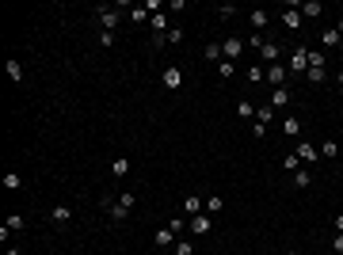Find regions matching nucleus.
Wrapping results in <instances>:
<instances>
[{
  "label": "nucleus",
  "mask_w": 343,
  "mask_h": 255,
  "mask_svg": "<svg viewBox=\"0 0 343 255\" xmlns=\"http://www.w3.org/2000/svg\"><path fill=\"white\" fill-rule=\"evenodd\" d=\"M221 54H225V61H237L244 54V42L240 38H229V42H221Z\"/></svg>",
  "instance_id": "20e7f679"
},
{
  "label": "nucleus",
  "mask_w": 343,
  "mask_h": 255,
  "mask_svg": "<svg viewBox=\"0 0 343 255\" xmlns=\"http://www.w3.org/2000/svg\"><path fill=\"white\" fill-rule=\"evenodd\" d=\"M4 225H8V228H23V217H19V213H12V217H8Z\"/></svg>",
  "instance_id": "473e14b6"
},
{
  "label": "nucleus",
  "mask_w": 343,
  "mask_h": 255,
  "mask_svg": "<svg viewBox=\"0 0 343 255\" xmlns=\"http://www.w3.org/2000/svg\"><path fill=\"white\" fill-rule=\"evenodd\" d=\"M320 12H324V8H320V0H309V4H301V15H309V19H316Z\"/></svg>",
  "instance_id": "2eb2a0df"
},
{
  "label": "nucleus",
  "mask_w": 343,
  "mask_h": 255,
  "mask_svg": "<svg viewBox=\"0 0 343 255\" xmlns=\"http://www.w3.org/2000/svg\"><path fill=\"white\" fill-rule=\"evenodd\" d=\"M202 54H206V61H221V46H217V42H210L206 50H202Z\"/></svg>",
  "instance_id": "5701e85b"
},
{
  "label": "nucleus",
  "mask_w": 343,
  "mask_h": 255,
  "mask_svg": "<svg viewBox=\"0 0 343 255\" xmlns=\"http://www.w3.org/2000/svg\"><path fill=\"white\" fill-rule=\"evenodd\" d=\"M336 228H340V232H343V213H340V217H336Z\"/></svg>",
  "instance_id": "e433bc0d"
},
{
  "label": "nucleus",
  "mask_w": 343,
  "mask_h": 255,
  "mask_svg": "<svg viewBox=\"0 0 343 255\" xmlns=\"http://www.w3.org/2000/svg\"><path fill=\"white\" fill-rule=\"evenodd\" d=\"M217 72H221V76H233V72H237V65H233V61H221V69H217Z\"/></svg>",
  "instance_id": "72a5a7b5"
},
{
  "label": "nucleus",
  "mask_w": 343,
  "mask_h": 255,
  "mask_svg": "<svg viewBox=\"0 0 343 255\" xmlns=\"http://www.w3.org/2000/svg\"><path fill=\"white\" fill-rule=\"evenodd\" d=\"M183 213H187V217L202 213V198H199V194H187V198H183Z\"/></svg>",
  "instance_id": "9d476101"
},
{
  "label": "nucleus",
  "mask_w": 343,
  "mask_h": 255,
  "mask_svg": "<svg viewBox=\"0 0 343 255\" xmlns=\"http://www.w3.org/2000/svg\"><path fill=\"white\" fill-rule=\"evenodd\" d=\"M305 76H309V84H320V80H324L328 72H324V69H309V72H305Z\"/></svg>",
  "instance_id": "bb28decb"
},
{
  "label": "nucleus",
  "mask_w": 343,
  "mask_h": 255,
  "mask_svg": "<svg viewBox=\"0 0 343 255\" xmlns=\"http://www.w3.org/2000/svg\"><path fill=\"white\" fill-rule=\"evenodd\" d=\"M298 129H301L298 118H286V122H282V133H298Z\"/></svg>",
  "instance_id": "c756f323"
},
{
  "label": "nucleus",
  "mask_w": 343,
  "mask_h": 255,
  "mask_svg": "<svg viewBox=\"0 0 343 255\" xmlns=\"http://www.w3.org/2000/svg\"><path fill=\"white\" fill-rule=\"evenodd\" d=\"M8 76H12V80H23V69H19V61H8Z\"/></svg>",
  "instance_id": "c85d7f7f"
},
{
  "label": "nucleus",
  "mask_w": 343,
  "mask_h": 255,
  "mask_svg": "<svg viewBox=\"0 0 343 255\" xmlns=\"http://www.w3.org/2000/svg\"><path fill=\"white\" fill-rule=\"evenodd\" d=\"M286 255H298V252H286Z\"/></svg>",
  "instance_id": "a19ab883"
},
{
  "label": "nucleus",
  "mask_w": 343,
  "mask_h": 255,
  "mask_svg": "<svg viewBox=\"0 0 343 255\" xmlns=\"http://www.w3.org/2000/svg\"><path fill=\"white\" fill-rule=\"evenodd\" d=\"M111 171H114V179H122V175L130 171V160H126V156H118V160H111Z\"/></svg>",
  "instance_id": "ddd939ff"
},
{
  "label": "nucleus",
  "mask_w": 343,
  "mask_h": 255,
  "mask_svg": "<svg viewBox=\"0 0 343 255\" xmlns=\"http://www.w3.org/2000/svg\"><path fill=\"white\" fill-rule=\"evenodd\" d=\"M336 31H340V38H343V19H340V23H336Z\"/></svg>",
  "instance_id": "58836bf2"
},
{
  "label": "nucleus",
  "mask_w": 343,
  "mask_h": 255,
  "mask_svg": "<svg viewBox=\"0 0 343 255\" xmlns=\"http://www.w3.org/2000/svg\"><path fill=\"white\" fill-rule=\"evenodd\" d=\"M298 160H309V164H316V160H320V149H313L309 141H301V145H298Z\"/></svg>",
  "instance_id": "0eeeda50"
},
{
  "label": "nucleus",
  "mask_w": 343,
  "mask_h": 255,
  "mask_svg": "<svg viewBox=\"0 0 343 255\" xmlns=\"http://www.w3.org/2000/svg\"><path fill=\"white\" fill-rule=\"evenodd\" d=\"M320 156H328V160H336V156H340V149H336V141H324V145H320Z\"/></svg>",
  "instance_id": "b1692460"
},
{
  "label": "nucleus",
  "mask_w": 343,
  "mask_h": 255,
  "mask_svg": "<svg viewBox=\"0 0 343 255\" xmlns=\"http://www.w3.org/2000/svg\"><path fill=\"white\" fill-rule=\"evenodd\" d=\"M248 80H252V84H259V80H267V69H259V65H252V69H248Z\"/></svg>",
  "instance_id": "412c9836"
},
{
  "label": "nucleus",
  "mask_w": 343,
  "mask_h": 255,
  "mask_svg": "<svg viewBox=\"0 0 343 255\" xmlns=\"http://www.w3.org/2000/svg\"><path fill=\"white\" fill-rule=\"evenodd\" d=\"M8 255H19V252H15V248H8Z\"/></svg>",
  "instance_id": "ea45409f"
},
{
  "label": "nucleus",
  "mask_w": 343,
  "mask_h": 255,
  "mask_svg": "<svg viewBox=\"0 0 343 255\" xmlns=\"http://www.w3.org/2000/svg\"><path fill=\"white\" fill-rule=\"evenodd\" d=\"M103 206H107V213H111V221H126V206H122V202H114L111 194H107V198H103Z\"/></svg>",
  "instance_id": "7ed1b4c3"
},
{
  "label": "nucleus",
  "mask_w": 343,
  "mask_h": 255,
  "mask_svg": "<svg viewBox=\"0 0 343 255\" xmlns=\"http://www.w3.org/2000/svg\"><path fill=\"white\" fill-rule=\"evenodd\" d=\"M179 80H183V76H179V69H168V72H164V88H172V92L179 88Z\"/></svg>",
  "instance_id": "a211bd4d"
},
{
  "label": "nucleus",
  "mask_w": 343,
  "mask_h": 255,
  "mask_svg": "<svg viewBox=\"0 0 343 255\" xmlns=\"http://www.w3.org/2000/svg\"><path fill=\"white\" fill-rule=\"evenodd\" d=\"M324 61H328L324 50H309V69H324Z\"/></svg>",
  "instance_id": "f8f14e48"
},
{
  "label": "nucleus",
  "mask_w": 343,
  "mask_h": 255,
  "mask_svg": "<svg viewBox=\"0 0 343 255\" xmlns=\"http://www.w3.org/2000/svg\"><path fill=\"white\" fill-rule=\"evenodd\" d=\"M332 248H336V252L343 255V232H336V240H332Z\"/></svg>",
  "instance_id": "c9c22d12"
},
{
  "label": "nucleus",
  "mask_w": 343,
  "mask_h": 255,
  "mask_svg": "<svg viewBox=\"0 0 343 255\" xmlns=\"http://www.w3.org/2000/svg\"><path fill=\"white\" fill-rule=\"evenodd\" d=\"M309 183H313V175H309L305 168H301V171H294V187H298V191H305Z\"/></svg>",
  "instance_id": "dca6fc26"
},
{
  "label": "nucleus",
  "mask_w": 343,
  "mask_h": 255,
  "mask_svg": "<svg viewBox=\"0 0 343 255\" xmlns=\"http://www.w3.org/2000/svg\"><path fill=\"white\" fill-rule=\"evenodd\" d=\"M290 69H294V72H309V50H294V57H290Z\"/></svg>",
  "instance_id": "39448f33"
},
{
  "label": "nucleus",
  "mask_w": 343,
  "mask_h": 255,
  "mask_svg": "<svg viewBox=\"0 0 343 255\" xmlns=\"http://www.w3.org/2000/svg\"><path fill=\"white\" fill-rule=\"evenodd\" d=\"M282 168H286V171H301V160H298V153H294V156H286V160H282Z\"/></svg>",
  "instance_id": "a878e982"
},
{
  "label": "nucleus",
  "mask_w": 343,
  "mask_h": 255,
  "mask_svg": "<svg viewBox=\"0 0 343 255\" xmlns=\"http://www.w3.org/2000/svg\"><path fill=\"white\" fill-rule=\"evenodd\" d=\"M4 187H8V191H19V187H23V179H19L15 171H8V175H4Z\"/></svg>",
  "instance_id": "4be33fe9"
},
{
  "label": "nucleus",
  "mask_w": 343,
  "mask_h": 255,
  "mask_svg": "<svg viewBox=\"0 0 343 255\" xmlns=\"http://www.w3.org/2000/svg\"><path fill=\"white\" fill-rule=\"evenodd\" d=\"M267 84H271V88H286V65H267Z\"/></svg>",
  "instance_id": "f03ea898"
},
{
  "label": "nucleus",
  "mask_w": 343,
  "mask_h": 255,
  "mask_svg": "<svg viewBox=\"0 0 343 255\" xmlns=\"http://www.w3.org/2000/svg\"><path fill=\"white\" fill-rule=\"evenodd\" d=\"M259 54H263V61H267V65H278V46H274V42H267V38H263V42H259Z\"/></svg>",
  "instance_id": "423d86ee"
},
{
  "label": "nucleus",
  "mask_w": 343,
  "mask_h": 255,
  "mask_svg": "<svg viewBox=\"0 0 343 255\" xmlns=\"http://www.w3.org/2000/svg\"><path fill=\"white\" fill-rule=\"evenodd\" d=\"M187 228H191L195 236H206V232L214 228V225H210V213H195V217H191V225H187Z\"/></svg>",
  "instance_id": "f257e3e1"
},
{
  "label": "nucleus",
  "mask_w": 343,
  "mask_h": 255,
  "mask_svg": "<svg viewBox=\"0 0 343 255\" xmlns=\"http://www.w3.org/2000/svg\"><path fill=\"white\" fill-rule=\"evenodd\" d=\"M130 19H134V23H145V19H153V15H149V8H130Z\"/></svg>",
  "instance_id": "aec40b11"
},
{
  "label": "nucleus",
  "mask_w": 343,
  "mask_h": 255,
  "mask_svg": "<svg viewBox=\"0 0 343 255\" xmlns=\"http://www.w3.org/2000/svg\"><path fill=\"white\" fill-rule=\"evenodd\" d=\"M290 103V88H274L271 92V107H286Z\"/></svg>",
  "instance_id": "9b49d317"
},
{
  "label": "nucleus",
  "mask_w": 343,
  "mask_h": 255,
  "mask_svg": "<svg viewBox=\"0 0 343 255\" xmlns=\"http://www.w3.org/2000/svg\"><path fill=\"white\" fill-rule=\"evenodd\" d=\"M237 114H240V118H252V103H237Z\"/></svg>",
  "instance_id": "2f4dec72"
},
{
  "label": "nucleus",
  "mask_w": 343,
  "mask_h": 255,
  "mask_svg": "<svg viewBox=\"0 0 343 255\" xmlns=\"http://www.w3.org/2000/svg\"><path fill=\"white\" fill-rule=\"evenodd\" d=\"M271 114H274V107H259V111H256L259 126H267V122H271Z\"/></svg>",
  "instance_id": "393cba45"
},
{
  "label": "nucleus",
  "mask_w": 343,
  "mask_h": 255,
  "mask_svg": "<svg viewBox=\"0 0 343 255\" xmlns=\"http://www.w3.org/2000/svg\"><path fill=\"white\" fill-rule=\"evenodd\" d=\"M175 255H191V244H187V240H175Z\"/></svg>",
  "instance_id": "f704fd0d"
},
{
  "label": "nucleus",
  "mask_w": 343,
  "mask_h": 255,
  "mask_svg": "<svg viewBox=\"0 0 343 255\" xmlns=\"http://www.w3.org/2000/svg\"><path fill=\"white\" fill-rule=\"evenodd\" d=\"M252 27H267V12H252Z\"/></svg>",
  "instance_id": "7c9ffc66"
},
{
  "label": "nucleus",
  "mask_w": 343,
  "mask_h": 255,
  "mask_svg": "<svg viewBox=\"0 0 343 255\" xmlns=\"http://www.w3.org/2000/svg\"><path fill=\"white\" fill-rule=\"evenodd\" d=\"M282 23H286L290 31H298V27H301V12H282Z\"/></svg>",
  "instance_id": "6ab92c4d"
},
{
  "label": "nucleus",
  "mask_w": 343,
  "mask_h": 255,
  "mask_svg": "<svg viewBox=\"0 0 343 255\" xmlns=\"http://www.w3.org/2000/svg\"><path fill=\"white\" fill-rule=\"evenodd\" d=\"M153 240H157V248H175V232L164 225V228H157V236H153Z\"/></svg>",
  "instance_id": "6e6552de"
},
{
  "label": "nucleus",
  "mask_w": 343,
  "mask_h": 255,
  "mask_svg": "<svg viewBox=\"0 0 343 255\" xmlns=\"http://www.w3.org/2000/svg\"><path fill=\"white\" fill-rule=\"evenodd\" d=\"M100 23H103V31H111V34H114V27H118V12H111V8H100Z\"/></svg>",
  "instance_id": "1a4fd4ad"
},
{
  "label": "nucleus",
  "mask_w": 343,
  "mask_h": 255,
  "mask_svg": "<svg viewBox=\"0 0 343 255\" xmlns=\"http://www.w3.org/2000/svg\"><path fill=\"white\" fill-rule=\"evenodd\" d=\"M320 42H324V50H332V46H340V31H336V27H328L324 34H320Z\"/></svg>",
  "instance_id": "4468645a"
},
{
  "label": "nucleus",
  "mask_w": 343,
  "mask_h": 255,
  "mask_svg": "<svg viewBox=\"0 0 343 255\" xmlns=\"http://www.w3.org/2000/svg\"><path fill=\"white\" fill-rule=\"evenodd\" d=\"M336 80H340V88H343V69H340V72H336Z\"/></svg>",
  "instance_id": "4c0bfd02"
},
{
  "label": "nucleus",
  "mask_w": 343,
  "mask_h": 255,
  "mask_svg": "<svg viewBox=\"0 0 343 255\" xmlns=\"http://www.w3.org/2000/svg\"><path fill=\"white\" fill-rule=\"evenodd\" d=\"M50 217H54L57 225H65V221L72 217V210H69V206H54V213H50Z\"/></svg>",
  "instance_id": "f3484780"
},
{
  "label": "nucleus",
  "mask_w": 343,
  "mask_h": 255,
  "mask_svg": "<svg viewBox=\"0 0 343 255\" xmlns=\"http://www.w3.org/2000/svg\"><path fill=\"white\" fill-rule=\"evenodd\" d=\"M168 228H172V232H175V236H179V232H183V228H187V221H183V217H172V221H168Z\"/></svg>",
  "instance_id": "cd10ccee"
}]
</instances>
